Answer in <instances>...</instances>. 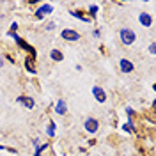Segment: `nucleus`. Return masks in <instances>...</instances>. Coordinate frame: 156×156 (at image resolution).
<instances>
[{"label":"nucleus","mask_w":156,"mask_h":156,"mask_svg":"<svg viewBox=\"0 0 156 156\" xmlns=\"http://www.w3.org/2000/svg\"><path fill=\"white\" fill-rule=\"evenodd\" d=\"M7 36H9V37L12 39V41H16V44H18V46H20L21 50H25V51L29 53L30 57H34V58H36V55H37V53H36V48H34L32 44H29V43H27L25 39H21V37L18 36V34H16V32H9Z\"/></svg>","instance_id":"obj_1"},{"label":"nucleus","mask_w":156,"mask_h":156,"mask_svg":"<svg viewBox=\"0 0 156 156\" xmlns=\"http://www.w3.org/2000/svg\"><path fill=\"white\" fill-rule=\"evenodd\" d=\"M119 39H121V43H122L124 46H131V44L136 41V34H135L133 29L122 27V29L119 30Z\"/></svg>","instance_id":"obj_2"},{"label":"nucleus","mask_w":156,"mask_h":156,"mask_svg":"<svg viewBox=\"0 0 156 156\" xmlns=\"http://www.w3.org/2000/svg\"><path fill=\"white\" fill-rule=\"evenodd\" d=\"M60 37L68 43H75V41H80V32H76L75 29H62L60 30Z\"/></svg>","instance_id":"obj_3"},{"label":"nucleus","mask_w":156,"mask_h":156,"mask_svg":"<svg viewBox=\"0 0 156 156\" xmlns=\"http://www.w3.org/2000/svg\"><path fill=\"white\" fill-rule=\"evenodd\" d=\"M53 12V5L51 4H41L37 9H36V20H44V16H48Z\"/></svg>","instance_id":"obj_4"},{"label":"nucleus","mask_w":156,"mask_h":156,"mask_svg":"<svg viewBox=\"0 0 156 156\" xmlns=\"http://www.w3.org/2000/svg\"><path fill=\"white\" fill-rule=\"evenodd\" d=\"M83 128H85L87 133H92L94 135L98 129H99V121H98L96 117H87L85 122H83Z\"/></svg>","instance_id":"obj_5"},{"label":"nucleus","mask_w":156,"mask_h":156,"mask_svg":"<svg viewBox=\"0 0 156 156\" xmlns=\"http://www.w3.org/2000/svg\"><path fill=\"white\" fill-rule=\"evenodd\" d=\"M16 103H20V105H23V107L27 108V110H32V108L36 107V101H34V98L25 96V94H21V96H18V98H16Z\"/></svg>","instance_id":"obj_6"},{"label":"nucleus","mask_w":156,"mask_h":156,"mask_svg":"<svg viewBox=\"0 0 156 156\" xmlns=\"http://www.w3.org/2000/svg\"><path fill=\"white\" fill-rule=\"evenodd\" d=\"M119 69H121L122 73L129 75V73H133V69H135V64H133L129 58H121V60H119Z\"/></svg>","instance_id":"obj_7"},{"label":"nucleus","mask_w":156,"mask_h":156,"mask_svg":"<svg viewBox=\"0 0 156 156\" xmlns=\"http://www.w3.org/2000/svg\"><path fill=\"white\" fill-rule=\"evenodd\" d=\"M92 96H94V99L98 103H105L107 101V92H105V89H101L99 85L92 87Z\"/></svg>","instance_id":"obj_8"},{"label":"nucleus","mask_w":156,"mask_h":156,"mask_svg":"<svg viewBox=\"0 0 156 156\" xmlns=\"http://www.w3.org/2000/svg\"><path fill=\"white\" fill-rule=\"evenodd\" d=\"M55 114L57 115H66L68 114V103H66V99H62V98L57 99V103H55Z\"/></svg>","instance_id":"obj_9"},{"label":"nucleus","mask_w":156,"mask_h":156,"mask_svg":"<svg viewBox=\"0 0 156 156\" xmlns=\"http://www.w3.org/2000/svg\"><path fill=\"white\" fill-rule=\"evenodd\" d=\"M138 21H140L144 27H147V29L153 27V16H151L149 12H140V14H138Z\"/></svg>","instance_id":"obj_10"},{"label":"nucleus","mask_w":156,"mask_h":156,"mask_svg":"<svg viewBox=\"0 0 156 156\" xmlns=\"http://www.w3.org/2000/svg\"><path fill=\"white\" fill-rule=\"evenodd\" d=\"M25 69L29 71L30 75H36V58L30 57V55H27V58H25Z\"/></svg>","instance_id":"obj_11"},{"label":"nucleus","mask_w":156,"mask_h":156,"mask_svg":"<svg viewBox=\"0 0 156 156\" xmlns=\"http://www.w3.org/2000/svg\"><path fill=\"white\" fill-rule=\"evenodd\" d=\"M50 57H51V60H55V62H60V60H64V53H62L60 50L53 48L50 51Z\"/></svg>","instance_id":"obj_12"},{"label":"nucleus","mask_w":156,"mask_h":156,"mask_svg":"<svg viewBox=\"0 0 156 156\" xmlns=\"http://www.w3.org/2000/svg\"><path fill=\"white\" fill-rule=\"evenodd\" d=\"M69 14H71L73 18L82 20V21H85V23H89V21H90V18H89L87 14H82V11H69Z\"/></svg>","instance_id":"obj_13"},{"label":"nucleus","mask_w":156,"mask_h":156,"mask_svg":"<svg viewBox=\"0 0 156 156\" xmlns=\"http://www.w3.org/2000/svg\"><path fill=\"white\" fill-rule=\"evenodd\" d=\"M55 129H57V124H55L53 121H50L48 128H46V135H48L50 138H53V136H55Z\"/></svg>","instance_id":"obj_14"},{"label":"nucleus","mask_w":156,"mask_h":156,"mask_svg":"<svg viewBox=\"0 0 156 156\" xmlns=\"http://www.w3.org/2000/svg\"><path fill=\"white\" fill-rule=\"evenodd\" d=\"M48 147H50L48 142H44V144H39V146L36 147V153H34V156H43V153H44Z\"/></svg>","instance_id":"obj_15"},{"label":"nucleus","mask_w":156,"mask_h":156,"mask_svg":"<svg viewBox=\"0 0 156 156\" xmlns=\"http://www.w3.org/2000/svg\"><path fill=\"white\" fill-rule=\"evenodd\" d=\"M122 129H124V131H131V133H133V131H135V122H133V119H129L126 124H122Z\"/></svg>","instance_id":"obj_16"},{"label":"nucleus","mask_w":156,"mask_h":156,"mask_svg":"<svg viewBox=\"0 0 156 156\" xmlns=\"http://www.w3.org/2000/svg\"><path fill=\"white\" fill-rule=\"evenodd\" d=\"M98 11H99V9H98V5H96V4H92V5L89 7V18L94 20L98 16Z\"/></svg>","instance_id":"obj_17"},{"label":"nucleus","mask_w":156,"mask_h":156,"mask_svg":"<svg viewBox=\"0 0 156 156\" xmlns=\"http://www.w3.org/2000/svg\"><path fill=\"white\" fill-rule=\"evenodd\" d=\"M44 30H48V32H51V30H55V23H53V21H50V23H46V25H44Z\"/></svg>","instance_id":"obj_18"},{"label":"nucleus","mask_w":156,"mask_h":156,"mask_svg":"<svg viewBox=\"0 0 156 156\" xmlns=\"http://www.w3.org/2000/svg\"><path fill=\"white\" fill-rule=\"evenodd\" d=\"M126 114H128V117H129V119H133V115H135V110H133L131 107H126Z\"/></svg>","instance_id":"obj_19"},{"label":"nucleus","mask_w":156,"mask_h":156,"mask_svg":"<svg viewBox=\"0 0 156 156\" xmlns=\"http://www.w3.org/2000/svg\"><path fill=\"white\" fill-rule=\"evenodd\" d=\"M149 53H151V55H154V53H156V44H154V41L149 44Z\"/></svg>","instance_id":"obj_20"},{"label":"nucleus","mask_w":156,"mask_h":156,"mask_svg":"<svg viewBox=\"0 0 156 156\" xmlns=\"http://www.w3.org/2000/svg\"><path fill=\"white\" fill-rule=\"evenodd\" d=\"M9 29H11V32H16V30H18V23H16V21H12Z\"/></svg>","instance_id":"obj_21"},{"label":"nucleus","mask_w":156,"mask_h":156,"mask_svg":"<svg viewBox=\"0 0 156 156\" xmlns=\"http://www.w3.org/2000/svg\"><path fill=\"white\" fill-rule=\"evenodd\" d=\"M5 58L9 60L11 64H16V60H14V57H12V55H5Z\"/></svg>","instance_id":"obj_22"},{"label":"nucleus","mask_w":156,"mask_h":156,"mask_svg":"<svg viewBox=\"0 0 156 156\" xmlns=\"http://www.w3.org/2000/svg\"><path fill=\"white\" fill-rule=\"evenodd\" d=\"M92 36H94V37H99V36H101V30H99V29H96L94 32H92Z\"/></svg>","instance_id":"obj_23"},{"label":"nucleus","mask_w":156,"mask_h":156,"mask_svg":"<svg viewBox=\"0 0 156 156\" xmlns=\"http://www.w3.org/2000/svg\"><path fill=\"white\" fill-rule=\"evenodd\" d=\"M2 66H4V58L0 57V69H2Z\"/></svg>","instance_id":"obj_24"}]
</instances>
